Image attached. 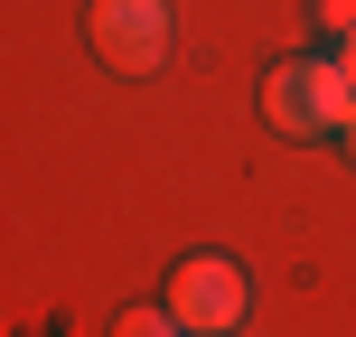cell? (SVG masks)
<instances>
[{
    "instance_id": "obj_1",
    "label": "cell",
    "mask_w": 356,
    "mask_h": 337,
    "mask_svg": "<svg viewBox=\"0 0 356 337\" xmlns=\"http://www.w3.org/2000/svg\"><path fill=\"white\" fill-rule=\"evenodd\" d=\"M263 113L291 131V141H328V131L347 141V122H356V85H347L338 56H291V66L263 75Z\"/></svg>"
},
{
    "instance_id": "obj_6",
    "label": "cell",
    "mask_w": 356,
    "mask_h": 337,
    "mask_svg": "<svg viewBox=\"0 0 356 337\" xmlns=\"http://www.w3.org/2000/svg\"><path fill=\"white\" fill-rule=\"evenodd\" d=\"M338 66H347V85H356V38H347V47H338Z\"/></svg>"
},
{
    "instance_id": "obj_7",
    "label": "cell",
    "mask_w": 356,
    "mask_h": 337,
    "mask_svg": "<svg viewBox=\"0 0 356 337\" xmlns=\"http://www.w3.org/2000/svg\"><path fill=\"white\" fill-rule=\"evenodd\" d=\"M347 150H356V122H347Z\"/></svg>"
},
{
    "instance_id": "obj_3",
    "label": "cell",
    "mask_w": 356,
    "mask_h": 337,
    "mask_svg": "<svg viewBox=\"0 0 356 337\" xmlns=\"http://www.w3.org/2000/svg\"><path fill=\"white\" fill-rule=\"evenodd\" d=\"M94 56L104 66H122V75H150L169 56V0H94Z\"/></svg>"
},
{
    "instance_id": "obj_2",
    "label": "cell",
    "mask_w": 356,
    "mask_h": 337,
    "mask_svg": "<svg viewBox=\"0 0 356 337\" xmlns=\"http://www.w3.org/2000/svg\"><path fill=\"white\" fill-rule=\"evenodd\" d=\"M169 319L188 337H234V319H244V272L225 253H188L169 272Z\"/></svg>"
},
{
    "instance_id": "obj_4",
    "label": "cell",
    "mask_w": 356,
    "mask_h": 337,
    "mask_svg": "<svg viewBox=\"0 0 356 337\" xmlns=\"http://www.w3.org/2000/svg\"><path fill=\"white\" fill-rule=\"evenodd\" d=\"M113 337H188V328H178L169 300H160V309H122V319H113Z\"/></svg>"
},
{
    "instance_id": "obj_5",
    "label": "cell",
    "mask_w": 356,
    "mask_h": 337,
    "mask_svg": "<svg viewBox=\"0 0 356 337\" xmlns=\"http://www.w3.org/2000/svg\"><path fill=\"white\" fill-rule=\"evenodd\" d=\"M309 10H319V19H328L338 38H356V0H309Z\"/></svg>"
}]
</instances>
